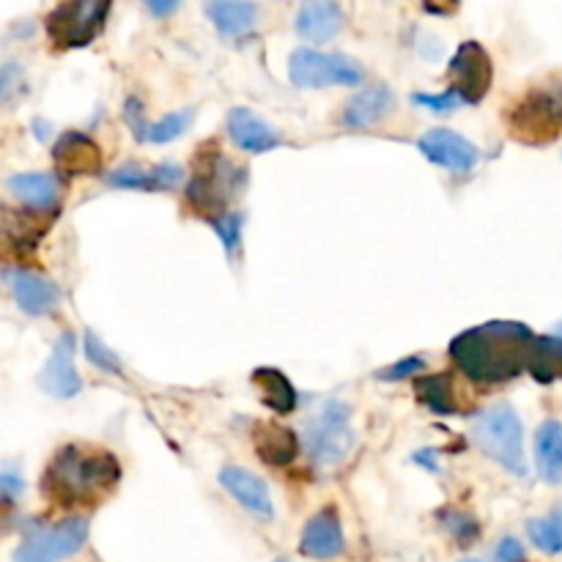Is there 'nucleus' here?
<instances>
[{
  "instance_id": "2f4dec72",
  "label": "nucleus",
  "mask_w": 562,
  "mask_h": 562,
  "mask_svg": "<svg viewBox=\"0 0 562 562\" xmlns=\"http://www.w3.org/2000/svg\"><path fill=\"white\" fill-rule=\"evenodd\" d=\"M442 525L448 527L461 543H470L472 538H477V532H481L477 521L472 519L470 514H461V510H448V514H442Z\"/></svg>"
},
{
  "instance_id": "412c9836",
  "label": "nucleus",
  "mask_w": 562,
  "mask_h": 562,
  "mask_svg": "<svg viewBox=\"0 0 562 562\" xmlns=\"http://www.w3.org/2000/svg\"><path fill=\"white\" fill-rule=\"evenodd\" d=\"M258 5L247 0H212L206 3L209 20L214 22L223 36H247L258 22Z\"/></svg>"
},
{
  "instance_id": "4468645a",
  "label": "nucleus",
  "mask_w": 562,
  "mask_h": 562,
  "mask_svg": "<svg viewBox=\"0 0 562 562\" xmlns=\"http://www.w3.org/2000/svg\"><path fill=\"white\" fill-rule=\"evenodd\" d=\"M395 110V93L390 91L384 82H373L357 91L349 102L344 104L340 113V124L346 130H371V126L382 124L390 113Z\"/></svg>"
},
{
  "instance_id": "6e6552de",
  "label": "nucleus",
  "mask_w": 562,
  "mask_h": 562,
  "mask_svg": "<svg viewBox=\"0 0 562 562\" xmlns=\"http://www.w3.org/2000/svg\"><path fill=\"white\" fill-rule=\"evenodd\" d=\"M88 541V521L82 516L49 527H31L16 547L14 562H58L80 552Z\"/></svg>"
},
{
  "instance_id": "4c0bfd02",
  "label": "nucleus",
  "mask_w": 562,
  "mask_h": 562,
  "mask_svg": "<svg viewBox=\"0 0 562 562\" xmlns=\"http://www.w3.org/2000/svg\"><path fill=\"white\" fill-rule=\"evenodd\" d=\"M146 9L151 11V14L165 16V14H173V11L179 9V3H176V0H168V3H157V0H148Z\"/></svg>"
},
{
  "instance_id": "c756f323",
  "label": "nucleus",
  "mask_w": 562,
  "mask_h": 562,
  "mask_svg": "<svg viewBox=\"0 0 562 562\" xmlns=\"http://www.w3.org/2000/svg\"><path fill=\"white\" fill-rule=\"evenodd\" d=\"M86 357H88V362H91V366L99 368V371L113 373V376H121L119 357H115L113 351H110L108 346H104L102 340H99L93 333H86Z\"/></svg>"
},
{
  "instance_id": "5701e85b",
  "label": "nucleus",
  "mask_w": 562,
  "mask_h": 562,
  "mask_svg": "<svg viewBox=\"0 0 562 562\" xmlns=\"http://www.w3.org/2000/svg\"><path fill=\"white\" fill-rule=\"evenodd\" d=\"M256 453L272 467L291 464L300 453V439L291 428L278 426V423H267V426L256 428Z\"/></svg>"
},
{
  "instance_id": "72a5a7b5",
  "label": "nucleus",
  "mask_w": 562,
  "mask_h": 562,
  "mask_svg": "<svg viewBox=\"0 0 562 562\" xmlns=\"http://www.w3.org/2000/svg\"><path fill=\"white\" fill-rule=\"evenodd\" d=\"M412 102L423 104V108H428L431 113H450V110H453L461 99L448 88V91H442V93H415V97H412Z\"/></svg>"
},
{
  "instance_id": "f03ea898",
  "label": "nucleus",
  "mask_w": 562,
  "mask_h": 562,
  "mask_svg": "<svg viewBox=\"0 0 562 562\" xmlns=\"http://www.w3.org/2000/svg\"><path fill=\"white\" fill-rule=\"evenodd\" d=\"M119 477V461L110 453L80 448V445H66L55 453L47 472H44L42 494H47V499H53L60 508L91 505L108 492H113Z\"/></svg>"
},
{
  "instance_id": "423d86ee",
  "label": "nucleus",
  "mask_w": 562,
  "mask_h": 562,
  "mask_svg": "<svg viewBox=\"0 0 562 562\" xmlns=\"http://www.w3.org/2000/svg\"><path fill=\"white\" fill-rule=\"evenodd\" d=\"M289 77L296 88L360 86L366 69L360 60L344 53H318L313 47H300L289 58Z\"/></svg>"
},
{
  "instance_id": "c9c22d12",
  "label": "nucleus",
  "mask_w": 562,
  "mask_h": 562,
  "mask_svg": "<svg viewBox=\"0 0 562 562\" xmlns=\"http://www.w3.org/2000/svg\"><path fill=\"white\" fill-rule=\"evenodd\" d=\"M494 558L497 562H525V547L516 538H503L494 549Z\"/></svg>"
},
{
  "instance_id": "4be33fe9",
  "label": "nucleus",
  "mask_w": 562,
  "mask_h": 562,
  "mask_svg": "<svg viewBox=\"0 0 562 562\" xmlns=\"http://www.w3.org/2000/svg\"><path fill=\"white\" fill-rule=\"evenodd\" d=\"M11 195L16 198L25 206L36 209V212H44V209L55 206L58 201V179L53 173H16L9 176L5 181Z\"/></svg>"
},
{
  "instance_id": "9b49d317",
  "label": "nucleus",
  "mask_w": 562,
  "mask_h": 562,
  "mask_svg": "<svg viewBox=\"0 0 562 562\" xmlns=\"http://www.w3.org/2000/svg\"><path fill=\"white\" fill-rule=\"evenodd\" d=\"M417 148H420V154L428 162L453 170V173H470V170L481 162V151H477L475 143L467 140L459 132L445 130V126L428 130L426 135L417 140Z\"/></svg>"
},
{
  "instance_id": "c85d7f7f",
  "label": "nucleus",
  "mask_w": 562,
  "mask_h": 562,
  "mask_svg": "<svg viewBox=\"0 0 562 562\" xmlns=\"http://www.w3.org/2000/svg\"><path fill=\"white\" fill-rule=\"evenodd\" d=\"M192 121H195V110H192V108L176 110V113L162 115L157 124H148L146 140H143V143H170V140H176V137H181L187 130H190Z\"/></svg>"
},
{
  "instance_id": "ea45409f",
  "label": "nucleus",
  "mask_w": 562,
  "mask_h": 562,
  "mask_svg": "<svg viewBox=\"0 0 562 562\" xmlns=\"http://www.w3.org/2000/svg\"><path fill=\"white\" fill-rule=\"evenodd\" d=\"M274 562H289V560H274Z\"/></svg>"
},
{
  "instance_id": "a878e982",
  "label": "nucleus",
  "mask_w": 562,
  "mask_h": 562,
  "mask_svg": "<svg viewBox=\"0 0 562 562\" xmlns=\"http://www.w3.org/2000/svg\"><path fill=\"white\" fill-rule=\"evenodd\" d=\"M417 398L434 412V415H456L459 406L453 398V379L450 373H431V376H420L415 382Z\"/></svg>"
},
{
  "instance_id": "0eeeda50",
  "label": "nucleus",
  "mask_w": 562,
  "mask_h": 562,
  "mask_svg": "<svg viewBox=\"0 0 562 562\" xmlns=\"http://www.w3.org/2000/svg\"><path fill=\"white\" fill-rule=\"evenodd\" d=\"M110 14V3L99 0H75V3H58L44 20L47 36L55 47L77 49L88 47L102 33L104 20Z\"/></svg>"
},
{
  "instance_id": "f257e3e1",
  "label": "nucleus",
  "mask_w": 562,
  "mask_h": 562,
  "mask_svg": "<svg viewBox=\"0 0 562 562\" xmlns=\"http://www.w3.org/2000/svg\"><path fill=\"white\" fill-rule=\"evenodd\" d=\"M536 335L527 324L488 322L464 329L450 344V357L472 382L497 384L527 371Z\"/></svg>"
},
{
  "instance_id": "f8f14e48",
  "label": "nucleus",
  "mask_w": 562,
  "mask_h": 562,
  "mask_svg": "<svg viewBox=\"0 0 562 562\" xmlns=\"http://www.w3.org/2000/svg\"><path fill=\"white\" fill-rule=\"evenodd\" d=\"M42 390L53 398H75L82 390V379L75 368V335L64 333L55 340L53 351H49L47 366L42 368V379H38Z\"/></svg>"
},
{
  "instance_id": "9d476101",
  "label": "nucleus",
  "mask_w": 562,
  "mask_h": 562,
  "mask_svg": "<svg viewBox=\"0 0 562 562\" xmlns=\"http://www.w3.org/2000/svg\"><path fill=\"white\" fill-rule=\"evenodd\" d=\"M510 124L527 143L552 140L562 124V93H532L516 108Z\"/></svg>"
},
{
  "instance_id": "393cba45",
  "label": "nucleus",
  "mask_w": 562,
  "mask_h": 562,
  "mask_svg": "<svg viewBox=\"0 0 562 562\" xmlns=\"http://www.w3.org/2000/svg\"><path fill=\"white\" fill-rule=\"evenodd\" d=\"M252 382L261 390V401L278 415H289L296 409V390L294 384L285 379V373H280L278 368H258L252 373Z\"/></svg>"
},
{
  "instance_id": "1a4fd4ad",
  "label": "nucleus",
  "mask_w": 562,
  "mask_h": 562,
  "mask_svg": "<svg viewBox=\"0 0 562 562\" xmlns=\"http://www.w3.org/2000/svg\"><path fill=\"white\" fill-rule=\"evenodd\" d=\"M450 91L467 104H477L488 93L494 80L492 55L486 47L477 42H464L456 49L453 60H450Z\"/></svg>"
},
{
  "instance_id": "7ed1b4c3",
  "label": "nucleus",
  "mask_w": 562,
  "mask_h": 562,
  "mask_svg": "<svg viewBox=\"0 0 562 562\" xmlns=\"http://www.w3.org/2000/svg\"><path fill=\"white\" fill-rule=\"evenodd\" d=\"M472 442L477 445L483 456L503 467L505 472L514 475H527V461H525V428H521V417L516 409L505 401L486 406L472 417L470 426Z\"/></svg>"
},
{
  "instance_id": "7c9ffc66",
  "label": "nucleus",
  "mask_w": 562,
  "mask_h": 562,
  "mask_svg": "<svg viewBox=\"0 0 562 562\" xmlns=\"http://www.w3.org/2000/svg\"><path fill=\"white\" fill-rule=\"evenodd\" d=\"M212 223V228L217 231L220 241H223V247L228 252L236 250V245H239L241 239V225H245V217H241L239 212H225L220 214V217L209 220Z\"/></svg>"
},
{
  "instance_id": "39448f33",
  "label": "nucleus",
  "mask_w": 562,
  "mask_h": 562,
  "mask_svg": "<svg viewBox=\"0 0 562 562\" xmlns=\"http://www.w3.org/2000/svg\"><path fill=\"white\" fill-rule=\"evenodd\" d=\"M305 450L318 467H338L355 450V428L351 409L344 401L333 398L322 406L316 417L305 426Z\"/></svg>"
},
{
  "instance_id": "58836bf2",
  "label": "nucleus",
  "mask_w": 562,
  "mask_h": 562,
  "mask_svg": "<svg viewBox=\"0 0 562 562\" xmlns=\"http://www.w3.org/2000/svg\"><path fill=\"white\" fill-rule=\"evenodd\" d=\"M461 562H481V560H461Z\"/></svg>"
},
{
  "instance_id": "bb28decb",
  "label": "nucleus",
  "mask_w": 562,
  "mask_h": 562,
  "mask_svg": "<svg viewBox=\"0 0 562 562\" xmlns=\"http://www.w3.org/2000/svg\"><path fill=\"white\" fill-rule=\"evenodd\" d=\"M527 371L543 384L562 379V338H549V335L547 338H536Z\"/></svg>"
},
{
  "instance_id": "f704fd0d",
  "label": "nucleus",
  "mask_w": 562,
  "mask_h": 562,
  "mask_svg": "<svg viewBox=\"0 0 562 562\" xmlns=\"http://www.w3.org/2000/svg\"><path fill=\"white\" fill-rule=\"evenodd\" d=\"M423 368H426V360H423V357H406V360L395 362V366L382 368L376 376L382 379V382H395V379H406L412 376V373H420Z\"/></svg>"
},
{
  "instance_id": "b1692460",
  "label": "nucleus",
  "mask_w": 562,
  "mask_h": 562,
  "mask_svg": "<svg viewBox=\"0 0 562 562\" xmlns=\"http://www.w3.org/2000/svg\"><path fill=\"white\" fill-rule=\"evenodd\" d=\"M536 467L547 483H562V423L543 420L536 434Z\"/></svg>"
},
{
  "instance_id": "473e14b6",
  "label": "nucleus",
  "mask_w": 562,
  "mask_h": 562,
  "mask_svg": "<svg viewBox=\"0 0 562 562\" xmlns=\"http://www.w3.org/2000/svg\"><path fill=\"white\" fill-rule=\"evenodd\" d=\"M124 124L130 126V132L135 135V140H146V132H148V124L151 121L146 119V110H143L140 99L137 97H130L124 102Z\"/></svg>"
},
{
  "instance_id": "aec40b11",
  "label": "nucleus",
  "mask_w": 562,
  "mask_h": 562,
  "mask_svg": "<svg viewBox=\"0 0 562 562\" xmlns=\"http://www.w3.org/2000/svg\"><path fill=\"white\" fill-rule=\"evenodd\" d=\"M296 33H300L305 42L322 44L329 38L338 36L346 25V14L338 3H329V0H318V3H305L296 11Z\"/></svg>"
},
{
  "instance_id": "6ab92c4d",
  "label": "nucleus",
  "mask_w": 562,
  "mask_h": 562,
  "mask_svg": "<svg viewBox=\"0 0 562 562\" xmlns=\"http://www.w3.org/2000/svg\"><path fill=\"white\" fill-rule=\"evenodd\" d=\"M184 179V170L176 162H159L154 168H140V165H124L108 173V184L119 190H173Z\"/></svg>"
},
{
  "instance_id": "ddd939ff",
  "label": "nucleus",
  "mask_w": 562,
  "mask_h": 562,
  "mask_svg": "<svg viewBox=\"0 0 562 562\" xmlns=\"http://www.w3.org/2000/svg\"><path fill=\"white\" fill-rule=\"evenodd\" d=\"M3 280L14 296L16 307L27 316H49L58 305V289L42 274H33L22 267H5Z\"/></svg>"
},
{
  "instance_id": "a211bd4d",
  "label": "nucleus",
  "mask_w": 562,
  "mask_h": 562,
  "mask_svg": "<svg viewBox=\"0 0 562 562\" xmlns=\"http://www.w3.org/2000/svg\"><path fill=\"white\" fill-rule=\"evenodd\" d=\"M55 168L60 176H97L102 170V151L82 132H66L53 148Z\"/></svg>"
},
{
  "instance_id": "e433bc0d",
  "label": "nucleus",
  "mask_w": 562,
  "mask_h": 562,
  "mask_svg": "<svg viewBox=\"0 0 562 562\" xmlns=\"http://www.w3.org/2000/svg\"><path fill=\"white\" fill-rule=\"evenodd\" d=\"M0 486H3V497H5V503H11V499H14L16 494L22 492V477L16 475L14 467H5L3 475H0Z\"/></svg>"
},
{
  "instance_id": "cd10ccee",
  "label": "nucleus",
  "mask_w": 562,
  "mask_h": 562,
  "mask_svg": "<svg viewBox=\"0 0 562 562\" xmlns=\"http://www.w3.org/2000/svg\"><path fill=\"white\" fill-rule=\"evenodd\" d=\"M527 532H530V541L536 543L541 552L560 554L562 552V505L554 510V514L527 521Z\"/></svg>"
},
{
  "instance_id": "f3484780",
  "label": "nucleus",
  "mask_w": 562,
  "mask_h": 562,
  "mask_svg": "<svg viewBox=\"0 0 562 562\" xmlns=\"http://www.w3.org/2000/svg\"><path fill=\"white\" fill-rule=\"evenodd\" d=\"M225 126H228V137L234 140V146L247 154H263L280 146L278 130L269 121H263L261 115L252 113L250 108L231 110Z\"/></svg>"
},
{
  "instance_id": "2eb2a0df",
  "label": "nucleus",
  "mask_w": 562,
  "mask_h": 562,
  "mask_svg": "<svg viewBox=\"0 0 562 562\" xmlns=\"http://www.w3.org/2000/svg\"><path fill=\"white\" fill-rule=\"evenodd\" d=\"M220 486L236 499L245 510H250L258 519H272L274 505L272 494H269L267 483L256 475V472L245 470V467L228 464L220 470Z\"/></svg>"
},
{
  "instance_id": "20e7f679",
  "label": "nucleus",
  "mask_w": 562,
  "mask_h": 562,
  "mask_svg": "<svg viewBox=\"0 0 562 562\" xmlns=\"http://www.w3.org/2000/svg\"><path fill=\"white\" fill-rule=\"evenodd\" d=\"M245 187V170L236 168L223 151L203 154L195 162L190 184H187V198L192 206L209 220L225 214V203Z\"/></svg>"
},
{
  "instance_id": "dca6fc26",
  "label": "nucleus",
  "mask_w": 562,
  "mask_h": 562,
  "mask_svg": "<svg viewBox=\"0 0 562 562\" xmlns=\"http://www.w3.org/2000/svg\"><path fill=\"white\" fill-rule=\"evenodd\" d=\"M346 547V538H344V527H340L338 514L333 508H324L318 510L316 516H311L302 530L300 538V552L305 558L313 560H329V558H338Z\"/></svg>"
}]
</instances>
